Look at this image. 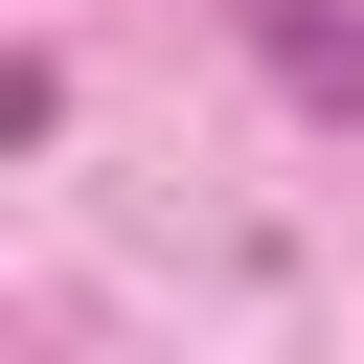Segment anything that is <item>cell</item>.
Listing matches in <instances>:
<instances>
[{
    "label": "cell",
    "mask_w": 364,
    "mask_h": 364,
    "mask_svg": "<svg viewBox=\"0 0 364 364\" xmlns=\"http://www.w3.org/2000/svg\"><path fill=\"white\" fill-rule=\"evenodd\" d=\"M250 46L296 68V114H364V23L341 0H250Z\"/></svg>",
    "instance_id": "6da1fadb"
}]
</instances>
